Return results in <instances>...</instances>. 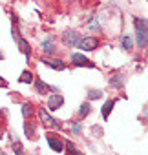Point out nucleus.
<instances>
[{"label":"nucleus","instance_id":"1","mask_svg":"<svg viewBox=\"0 0 148 155\" xmlns=\"http://www.w3.org/2000/svg\"><path fill=\"white\" fill-rule=\"evenodd\" d=\"M135 37H137V46L144 49L148 46V24H146V18H135Z\"/></svg>","mask_w":148,"mask_h":155},{"label":"nucleus","instance_id":"2","mask_svg":"<svg viewBox=\"0 0 148 155\" xmlns=\"http://www.w3.org/2000/svg\"><path fill=\"white\" fill-rule=\"evenodd\" d=\"M97 46H99V38H95V37H84V38H79V42H77V48L84 49V51H93V49H97Z\"/></svg>","mask_w":148,"mask_h":155},{"label":"nucleus","instance_id":"3","mask_svg":"<svg viewBox=\"0 0 148 155\" xmlns=\"http://www.w3.org/2000/svg\"><path fill=\"white\" fill-rule=\"evenodd\" d=\"M39 117H40V120H42V124H44L46 128H60V126H62L57 119H53V117H51L46 110H42V108L39 110Z\"/></svg>","mask_w":148,"mask_h":155},{"label":"nucleus","instance_id":"4","mask_svg":"<svg viewBox=\"0 0 148 155\" xmlns=\"http://www.w3.org/2000/svg\"><path fill=\"white\" fill-rule=\"evenodd\" d=\"M71 64L73 66H77V68H95V64L92 60H88L84 55L81 53H73L71 55Z\"/></svg>","mask_w":148,"mask_h":155},{"label":"nucleus","instance_id":"5","mask_svg":"<svg viewBox=\"0 0 148 155\" xmlns=\"http://www.w3.org/2000/svg\"><path fill=\"white\" fill-rule=\"evenodd\" d=\"M62 106H64V97H62V95L55 93V95H51V97L48 99V108H49L51 111H57V110H60Z\"/></svg>","mask_w":148,"mask_h":155},{"label":"nucleus","instance_id":"6","mask_svg":"<svg viewBox=\"0 0 148 155\" xmlns=\"http://www.w3.org/2000/svg\"><path fill=\"white\" fill-rule=\"evenodd\" d=\"M46 140H48V144H49V148L53 150V151H62V148H64V142L57 137V135H53V133H48L46 135Z\"/></svg>","mask_w":148,"mask_h":155},{"label":"nucleus","instance_id":"7","mask_svg":"<svg viewBox=\"0 0 148 155\" xmlns=\"http://www.w3.org/2000/svg\"><path fill=\"white\" fill-rule=\"evenodd\" d=\"M62 40H64V44L66 46H77V42H79V35H77V31H66L64 35H62Z\"/></svg>","mask_w":148,"mask_h":155},{"label":"nucleus","instance_id":"8","mask_svg":"<svg viewBox=\"0 0 148 155\" xmlns=\"http://www.w3.org/2000/svg\"><path fill=\"white\" fill-rule=\"evenodd\" d=\"M35 88H37V91H39V93H48V91H57V93H59V90H57V88L48 86V84H46V82H42L40 79H37V81H35Z\"/></svg>","mask_w":148,"mask_h":155},{"label":"nucleus","instance_id":"9","mask_svg":"<svg viewBox=\"0 0 148 155\" xmlns=\"http://www.w3.org/2000/svg\"><path fill=\"white\" fill-rule=\"evenodd\" d=\"M42 51H44L46 55H53V53H55V46H53V38H46V40L42 42Z\"/></svg>","mask_w":148,"mask_h":155},{"label":"nucleus","instance_id":"10","mask_svg":"<svg viewBox=\"0 0 148 155\" xmlns=\"http://www.w3.org/2000/svg\"><path fill=\"white\" fill-rule=\"evenodd\" d=\"M44 64H48L51 69H57V71H62L66 68V64L62 60H59V58H55V60H44Z\"/></svg>","mask_w":148,"mask_h":155},{"label":"nucleus","instance_id":"11","mask_svg":"<svg viewBox=\"0 0 148 155\" xmlns=\"http://www.w3.org/2000/svg\"><path fill=\"white\" fill-rule=\"evenodd\" d=\"M24 133L28 139H35V124L31 120H26L24 122Z\"/></svg>","mask_w":148,"mask_h":155},{"label":"nucleus","instance_id":"12","mask_svg":"<svg viewBox=\"0 0 148 155\" xmlns=\"http://www.w3.org/2000/svg\"><path fill=\"white\" fill-rule=\"evenodd\" d=\"M17 44H18V49H20L26 57H29V55H31V48H29V44H28L24 38H18V40H17Z\"/></svg>","mask_w":148,"mask_h":155},{"label":"nucleus","instance_id":"13","mask_svg":"<svg viewBox=\"0 0 148 155\" xmlns=\"http://www.w3.org/2000/svg\"><path fill=\"white\" fill-rule=\"evenodd\" d=\"M11 146H13V151H15V155H24V148H22V144L18 142V139L13 135L11 137Z\"/></svg>","mask_w":148,"mask_h":155},{"label":"nucleus","instance_id":"14","mask_svg":"<svg viewBox=\"0 0 148 155\" xmlns=\"http://www.w3.org/2000/svg\"><path fill=\"white\" fill-rule=\"evenodd\" d=\"M18 81H20L22 84H31V82H33V73H31V71H28V69H26V71H22V73H20V77H18Z\"/></svg>","mask_w":148,"mask_h":155},{"label":"nucleus","instance_id":"15","mask_svg":"<svg viewBox=\"0 0 148 155\" xmlns=\"http://www.w3.org/2000/svg\"><path fill=\"white\" fill-rule=\"evenodd\" d=\"M110 84H112V86H115V88H123V86H124V79H123V75H121V73L113 75L112 79H110Z\"/></svg>","mask_w":148,"mask_h":155},{"label":"nucleus","instance_id":"16","mask_svg":"<svg viewBox=\"0 0 148 155\" xmlns=\"http://www.w3.org/2000/svg\"><path fill=\"white\" fill-rule=\"evenodd\" d=\"M113 104H115L113 101H106V102L103 104V117H104V119L110 117V111L113 110Z\"/></svg>","mask_w":148,"mask_h":155},{"label":"nucleus","instance_id":"17","mask_svg":"<svg viewBox=\"0 0 148 155\" xmlns=\"http://www.w3.org/2000/svg\"><path fill=\"white\" fill-rule=\"evenodd\" d=\"M90 113H92L90 102H82V104H81V110H79V117H86V115H90Z\"/></svg>","mask_w":148,"mask_h":155},{"label":"nucleus","instance_id":"18","mask_svg":"<svg viewBox=\"0 0 148 155\" xmlns=\"http://www.w3.org/2000/svg\"><path fill=\"white\" fill-rule=\"evenodd\" d=\"M22 115H24L26 119H29V117L33 115V106H31L29 102H24V104H22Z\"/></svg>","mask_w":148,"mask_h":155},{"label":"nucleus","instance_id":"19","mask_svg":"<svg viewBox=\"0 0 148 155\" xmlns=\"http://www.w3.org/2000/svg\"><path fill=\"white\" fill-rule=\"evenodd\" d=\"M132 46H133V42H132L130 35H124V37H123V49L130 51V49H132Z\"/></svg>","mask_w":148,"mask_h":155},{"label":"nucleus","instance_id":"20","mask_svg":"<svg viewBox=\"0 0 148 155\" xmlns=\"http://www.w3.org/2000/svg\"><path fill=\"white\" fill-rule=\"evenodd\" d=\"M66 155H81V153L77 151V148L71 142H66Z\"/></svg>","mask_w":148,"mask_h":155},{"label":"nucleus","instance_id":"21","mask_svg":"<svg viewBox=\"0 0 148 155\" xmlns=\"http://www.w3.org/2000/svg\"><path fill=\"white\" fill-rule=\"evenodd\" d=\"M11 35H13V38H15V40H18V38H20V33H18L17 22H13V26H11Z\"/></svg>","mask_w":148,"mask_h":155},{"label":"nucleus","instance_id":"22","mask_svg":"<svg viewBox=\"0 0 148 155\" xmlns=\"http://www.w3.org/2000/svg\"><path fill=\"white\" fill-rule=\"evenodd\" d=\"M103 93L99 91V90H90V93H88V97H90V101H95V99H99Z\"/></svg>","mask_w":148,"mask_h":155},{"label":"nucleus","instance_id":"23","mask_svg":"<svg viewBox=\"0 0 148 155\" xmlns=\"http://www.w3.org/2000/svg\"><path fill=\"white\" fill-rule=\"evenodd\" d=\"M71 130H73V133H79V131H81V124H79V122H75Z\"/></svg>","mask_w":148,"mask_h":155},{"label":"nucleus","instance_id":"24","mask_svg":"<svg viewBox=\"0 0 148 155\" xmlns=\"http://www.w3.org/2000/svg\"><path fill=\"white\" fill-rule=\"evenodd\" d=\"M0 88H8V82L2 79V75H0Z\"/></svg>","mask_w":148,"mask_h":155},{"label":"nucleus","instance_id":"25","mask_svg":"<svg viewBox=\"0 0 148 155\" xmlns=\"http://www.w3.org/2000/svg\"><path fill=\"white\" fill-rule=\"evenodd\" d=\"M2 58H4V55H2V51H0V60H2Z\"/></svg>","mask_w":148,"mask_h":155},{"label":"nucleus","instance_id":"26","mask_svg":"<svg viewBox=\"0 0 148 155\" xmlns=\"http://www.w3.org/2000/svg\"><path fill=\"white\" fill-rule=\"evenodd\" d=\"M0 155H4V153H2V151H0Z\"/></svg>","mask_w":148,"mask_h":155}]
</instances>
